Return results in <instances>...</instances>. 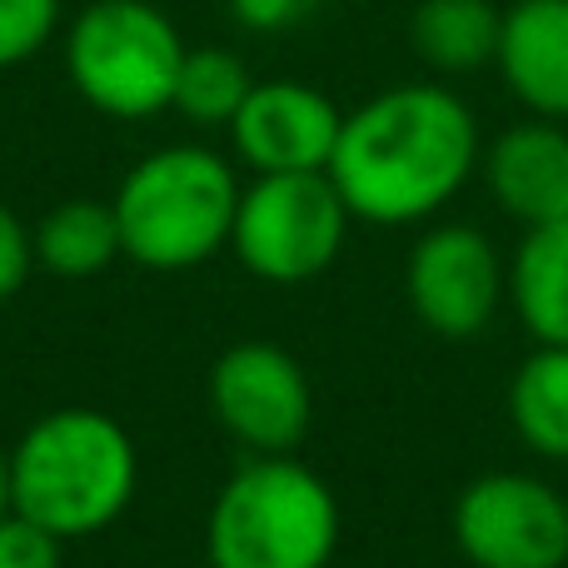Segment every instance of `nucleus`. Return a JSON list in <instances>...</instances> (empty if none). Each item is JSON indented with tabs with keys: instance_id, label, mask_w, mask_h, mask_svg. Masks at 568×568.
<instances>
[{
	"instance_id": "f257e3e1",
	"label": "nucleus",
	"mask_w": 568,
	"mask_h": 568,
	"mask_svg": "<svg viewBox=\"0 0 568 568\" xmlns=\"http://www.w3.org/2000/svg\"><path fill=\"white\" fill-rule=\"evenodd\" d=\"M484 160L474 110L439 80L389 85L344 115L329 180L364 225L434 220Z\"/></svg>"
},
{
	"instance_id": "f03ea898",
	"label": "nucleus",
	"mask_w": 568,
	"mask_h": 568,
	"mask_svg": "<svg viewBox=\"0 0 568 568\" xmlns=\"http://www.w3.org/2000/svg\"><path fill=\"white\" fill-rule=\"evenodd\" d=\"M135 484V439L100 409H55L10 449V509L60 544L110 529L130 509Z\"/></svg>"
},
{
	"instance_id": "7ed1b4c3",
	"label": "nucleus",
	"mask_w": 568,
	"mask_h": 568,
	"mask_svg": "<svg viewBox=\"0 0 568 568\" xmlns=\"http://www.w3.org/2000/svg\"><path fill=\"white\" fill-rule=\"evenodd\" d=\"M339 499L290 454H255L220 484L205 519L210 568H329Z\"/></svg>"
},
{
	"instance_id": "20e7f679",
	"label": "nucleus",
	"mask_w": 568,
	"mask_h": 568,
	"mask_svg": "<svg viewBox=\"0 0 568 568\" xmlns=\"http://www.w3.org/2000/svg\"><path fill=\"white\" fill-rule=\"evenodd\" d=\"M240 180L225 155L205 145H165L145 155L115 190V225L125 260L160 275L195 270L230 245Z\"/></svg>"
},
{
	"instance_id": "39448f33",
	"label": "nucleus",
	"mask_w": 568,
	"mask_h": 568,
	"mask_svg": "<svg viewBox=\"0 0 568 568\" xmlns=\"http://www.w3.org/2000/svg\"><path fill=\"white\" fill-rule=\"evenodd\" d=\"M185 50L175 20L150 0H90L65 30L70 85L110 120L170 110Z\"/></svg>"
},
{
	"instance_id": "423d86ee",
	"label": "nucleus",
	"mask_w": 568,
	"mask_h": 568,
	"mask_svg": "<svg viewBox=\"0 0 568 568\" xmlns=\"http://www.w3.org/2000/svg\"><path fill=\"white\" fill-rule=\"evenodd\" d=\"M349 220L354 215L334 190L329 170L255 175V185L240 190L230 250L255 280L304 284L339 260Z\"/></svg>"
},
{
	"instance_id": "0eeeda50",
	"label": "nucleus",
	"mask_w": 568,
	"mask_h": 568,
	"mask_svg": "<svg viewBox=\"0 0 568 568\" xmlns=\"http://www.w3.org/2000/svg\"><path fill=\"white\" fill-rule=\"evenodd\" d=\"M454 544L469 568H564L568 499L539 474L494 469L454 499Z\"/></svg>"
},
{
	"instance_id": "6e6552de",
	"label": "nucleus",
	"mask_w": 568,
	"mask_h": 568,
	"mask_svg": "<svg viewBox=\"0 0 568 568\" xmlns=\"http://www.w3.org/2000/svg\"><path fill=\"white\" fill-rule=\"evenodd\" d=\"M404 290L424 329L439 339H474L509 300V265L479 225H434L414 240Z\"/></svg>"
},
{
	"instance_id": "1a4fd4ad",
	"label": "nucleus",
	"mask_w": 568,
	"mask_h": 568,
	"mask_svg": "<svg viewBox=\"0 0 568 568\" xmlns=\"http://www.w3.org/2000/svg\"><path fill=\"white\" fill-rule=\"evenodd\" d=\"M210 409L220 429L255 454H290L310 434L314 389L304 364L270 339L230 344L210 369Z\"/></svg>"
},
{
	"instance_id": "9d476101",
	"label": "nucleus",
	"mask_w": 568,
	"mask_h": 568,
	"mask_svg": "<svg viewBox=\"0 0 568 568\" xmlns=\"http://www.w3.org/2000/svg\"><path fill=\"white\" fill-rule=\"evenodd\" d=\"M344 130V110L304 80H255L240 115L230 120L235 155L255 175L329 170Z\"/></svg>"
},
{
	"instance_id": "9b49d317",
	"label": "nucleus",
	"mask_w": 568,
	"mask_h": 568,
	"mask_svg": "<svg viewBox=\"0 0 568 568\" xmlns=\"http://www.w3.org/2000/svg\"><path fill=\"white\" fill-rule=\"evenodd\" d=\"M479 175L494 205L524 230L568 220V125L529 115L484 145Z\"/></svg>"
},
{
	"instance_id": "f8f14e48",
	"label": "nucleus",
	"mask_w": 568,
	"mask_h": 568,
	"mask_svg": "<svg viewBox=\"0 0 568 568\" xmlns=\"http://www.w3.org/2000/svg\"><path fill=\"white\" fill-rule=\"evenodd\" d=\"M494 65L529 115L568 120V0H514Z\"/></svg>"
},
{
	"instance_id": "ddd939ff",
	"label": "nucleus",
	"mask_w": 568,
	"mask_h": 568,
	"mask_svg": "<svg viewBox=\"0 0 568 568\" xmlns=\"http://www.w3.org/2000/svg\"><path fill=\"white\" fill-rule=\"evenodd\" d=\"M509 304L534 344H568V220L524 230L509 260Z\"/></svg>"
},
{
	"instance_id": "4468645a",
	"label": "nucleus",
	"mask_w": 568,
	"mask_h": 568,
	"mask_svg": "<svg viewBox=\"0 0 568 568\" xmlns=\"http://www.w3.org/2000/svg\"><path fill=\"white\" fill-rule=\"evenodd\" d=\"M504 10L494 0H419L409 16V45L434 75H474L499 55Z\"/></svg>"
},
{
	"instance_id": "2eb2a0df",
	"label": "nucleus",
	"mask_w": 568,
	"mask_h": 568,
	"mask_svg": "<svg viewBox=\"0 0 568 568\" xmlns=\"http://www.w3.org/2000/svg\"><path fill=\"white\" fill-rule=\"evenodd\" d=\"M509 419L529 454L568 464V344H534L509 379Z\"/></svg>"
},
{
	"instance_id": "dca6fc26",
	"label": "nucleus",
	"mask_w": 568,
	"mask_h": 568,
	"mask_svg": "<svg viewBox=\"0 0 568 568\" xmlns=\"http://www.w3.org/2000/svg\"><path fill=\"white\" fill-rule=\"evenodd\" d=\"M120 250L115 205L105 200H65L36 225V260L60 280H90L110 265Z\"/></svg>"
},
{
	"instance_id": "f3484780",
	"label": "nucleus",
	"mask_w": 568,
	"mask_h": 568,
	"mask_svg": "<svg viewBox=\"0 0 568 568\" xmlns=\"http://www.w3.org/2000/svg\"><path fill=\"white\" fill-rule=\"evenodd\" d=\"M255 90V80H250L245 60L235 55V50H220V45H200V50H185V65H180L175 75V100H170V110H180V115L190 120V125H225L240 115V105H245V95Z\"/></svg>"
},
{
	"instance_id": "a211bd4d",
	"label": "nucleus",
	"mask_w": 568,
	"mask_h": 568,
	"mask_svg": "<svg viewBox=\"0 0 568 568\" xmlns=\"http://www.w3.org/2000/svg\"><path fill=\"white\" fill-rule=\"evenodd\" d=\"M60 30V0H0V70L26 65Z\"/></svg>"
},
{
	"instance_id": "6ab92c4d",
	"label": "nucleus",
	"mask_w": 568,
	"mask_h": 568,
	"mask_svg": "<svg viewBox=\"0 0 568 568\" xmlns=\"http://www.w3.org/2000/svg\"><path fill=\"white\" fill-rule=\"evenodd\" d=\"M0 568H60V539L16 509L0 514Z\"/></svg>"
},
{
	"instance_id": "aec40b11",
	"label": "nucleus",
	"mask_w": 568,
	"mask_h": 568,
	"mask_svg": "<svg viewBox=\"0 0 568 568\" xmlns=\"http://www.w3.org/2000/svg\"><path fill=\"white\" fill-rule=\"evenodd\" d=\"M30 265H36V235L20 225V215L0 200V304L10 294H20V284L30 280Z\"/></svg>"
},
{
	"instance_id": "412c9836",
	"label": "nucleus",
	"mask_w": 568,
	"mask_h": 568,
	"mask_svg": "<svg viewBox=\"0 0 568 568\" xmlns=\"http://www.w3.org/2000/svg\"><path fill=\"white\" fill-rule=\"evenodd\" d=\"M310 10H314V0H230V16L245 30H265V36L300 26Z\"/></svg>"
},
{
	"instance_id": "4be33fe9",
	"label": "nucleus",
	"mask_w": 568,
	"mask_h": 568,
	"mask_svg": "<svg viewBox=\"0 0 568 568\" xmlns=\"http://www.w3.org/2000/svg\"><path fill=\"white\" fill-rule=\"evenodd\" d=\"M0 514H10V449H0Z\"/></svg>"
}]
</instances>
